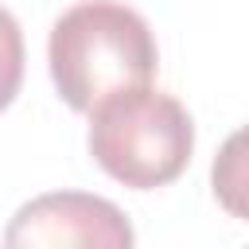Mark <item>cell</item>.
Instances as JSON below:
<instances>
[{
  "mask_svg": "<svg viewBox=\"0 0 249 249\" xmlns=\"http://www.w3.org/2000/svg\"><path fill=\"white\" fill-rule=\"evenodd\" d=\"M47 58L58 97L78 113L152 86L160 62L148 19L121 0H82L66 8L51 27Z\"/></svg>",
  "mask_w": 249,
  "mask_h": 249,
  "instance_id": "6da1fadb",
  "label": "cell"
},
{
  "mask_svg": "<svg viewBox=\"0 0 249 249\" xmlns=\"http://www.w3.org/2000/svg\"><path fill=\"white\" fill-rule=\"evenodd\" d=\"M195 148V124L183 101L152 86L117 93L89 113V156L124 187L156 191L183 175Z\"/></svg>",
  "mask_w": 249,
  "mask_h": 249,
  "instance_id": "7a4b0ae2",
  "label": "cell"
},
{
  "mask_svg": "<svg viewBox=\"0 0 249 249\" xmlns=\"http://www.w3.org/2000/svg\"><path fill=\"white\" fill-rule=\"evenodd\" d=\"M4 249H132V222L101 195L47 191L12 214Z\"/></svg>",
  "mask_w": 249,
  "mask_h": 249,
  "instance_id": "3957f363",
  "label": "cell"
},
{
  "mask_svg": "<svg viewBox=\"0 0 249 249\" xmlns=\"http://www.w3.org/2000/svg\"><path fill=\"white\" fill-rule=\"evenodd\" d=\"M210 187L226 214L249 222V124L230 132L226 144L218 148L210 167Z\"/></svg>",
  "mask_w": 249,
  "mask_h": 249,
  "instance_id": "277c9868",
  "label": "cell"
},
{
  "mask_svg": "<svg viewBox=\"0 0 249 249\" xmlns=\"http://www.w3.org/2000/svg\"><path fill=\"white\" fill-rule=\"evenodd\" d=\"M23 82V31L8 8H0V109H8Z\"/></svg>",
  "mask_w": 249,
  "mask_h": 249,
  "instance_id": "5b68a950",
  "label": "cell"
}]
</instances>
